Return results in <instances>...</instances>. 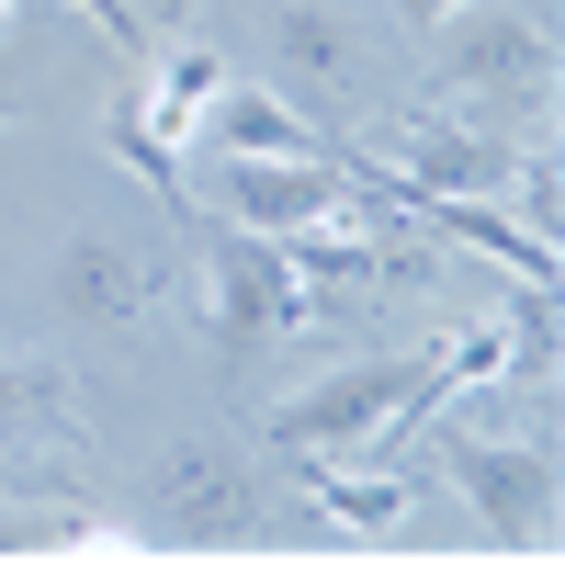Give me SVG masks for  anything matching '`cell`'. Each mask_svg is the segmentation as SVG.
I'll return each instance as SVG.
<instances>
[{
  "label": "cell",
  "instance_id": "10",
  "mask_svg": "<svg viewBox=\"0 0 565 565\" xmlns=\"http://www.w3.org/2000/svg\"><path fill=\"white\" fill-rule=\"evenodd\" d=\"M396 215L452 238V249H476V260H498L509 282H554V238L521 226V215H498V193H396Z\"/></svg>",
  "mask_w": 565,
  "mask_h": 565
},
{
  "label": "cell",
  "instance_id": "9",
  "mask_svg": "<svg viewBox=\"0 0 565 565\" xmlns=\"http://www.w3.org/2000/svg\"><path fill=\"white\" fill-rule=\"evenodd\" d=\"M193 159H340L328 148V125L306 103H282L271 79H226L204 125H193Z\"/></svg>",
  "mask_w": 565,
  "mask_h": 565
},
{
  "label": "cell",
  "instance_id": "15",
  "mask_svg": "<svg viewBox=\"0 0 565 565\" xmlns=\"http://www.w3.org/2000/svg\"><path fill=\"white\" fill-rule=\"evenodd\" d=\"M79 430V396L68 373H45L23 351H0V452H34V441H68Z\"/></svg>",
  "mask_w": 565,
  "mask_h": 565
},
{
  "label": "cell",
  "instance_id": "5",
  "mask_svg": "<svg viewBox=\"0 0 565 565\" xmlns=\"http://www.w3.org/2000/svg\"><path fill=\"white\" fill-rule=\"evenodd\" d=\"M148 532H159V543H193V554L249 543V532H260V476H249V463H226L215 441H181V452L159 463V487H148Z\"/></svg>",
  "mask_w": 565,
  "mask_h": 565
},
{
  "label": "cell",
  "instance_id": "8",
  "mask_svg": "<svg viewBox=\"0 0 565 565\" xmlns=\"http://www.w3.org/2000/svg\"><path fill=\"white\" fill-rule=\"evenodd\" d=\"M159 249L148 238H114V226H79V238L57 249V282H45V295H57V317L68 328H125V317H148L159 306Z\"/></svg>",
  "mask_w": 565,
  "mask_h": 565
},
{
  "label": "cell",
  "instance_id": "18",
  "mask_svg": "<svg viewBox=\"0 0 565 565\" xmlns=\"http://www.w3.org/2000/svg\"><path fill=\"white\" fill-rule=\"evenodd\" d=\"M396 12H407V23H441V12H463V0H396Z\"/></svg>",
  "mask_w": 565,
  "mask_h": 565
},
{
  "label": "cell",
  "instance_id": "6",
  "mask_svg": "<svg viewBox=\"0 0 565 565\" xmlns=\"http://www.w3.org/2000/svg\"><path fill=\"white\" fill-rule=\"evenodd\" d=\"M204 204H215L226 226H249V238H295V226L362 204V181H351L340 159H215Z\"/></svg>",
  "mask_w": 565,
  "mask_h": 565
},
{
  "label": "cell",
  "instance_id": "17",
  "mask_svg": "<svg viewBox=\"0 0 565 565\" xmlns=\"http://www.w3.org/2000/svg\"><path fill=\"white\" fill-rule=\"evenodd\" d=\"M68 12H90V23L125 45V57H148V12H136V0H68Z\"/></svg>",
  "mask_w": 565,
  "mask_h": 565
},
{
  "label": "cell",
  "instance_id": "19",
  "mask_svg": "<svg viewBox=\"0 0 565 565\" xmlns=\"http://www.w3.org/2000/svg\"><path fill=\"white\" fill-rule=\"evenodd\" d=\"M12 114H23V90H12V79H0V125H12Z\"/></svg>",
  "mask_w": 565,
  "mask_h": 565
},
{
  "label": "cell",
  "instance_id": "4",
  "mask_svg": "<svg viewBox=\"0 0 565 565\" xmlns=\"http://www.w3.org/2000/svg\"><path fill=\"white\" fill-rule=\"evenodd\" d=\"M509 136L498 125H463V114H396L385 125V159H340L373 204H396V193H498L509 181Z\"/></svg>",
  "mask_w": 565,
  "mask_h": 565
},
{
  "label": "cell",
  "instance_id": "20",
  "mask_svg": "<svg viewBox=\"0 0 565 565\" xmlns=\"http://www.w3.org/2000/svg\"><path fill=\"white\" fill-rule=\"evenodd\" d=\"M0 23H12V0H0Z\"/></svg>",
  "mask_w": 565,
  "mask_h": 565
},
{
  "label": "cell",
  "instance_id": "11",
  "mask_svg": "<svg viewBox=\"0 0 565 565\" xmlns=\"http://www.w3.org/2000/svg\"><path fill=\"white\" fill-rule=\"evenodd\" d=\"M215 90H226V57H215V45H170V57H136V79H125V114H136V136H148L159 159H181Z\"/></svg>",
  "mask_w": 565,
  "mask_h": 565
},
{
  "label": "cell",
  "instance_id": "14",
  "mask_svg": "<svg viewBox=\"0 0 565 565\" xmlns=\"http://www.w3.org/2000/svg\"><path fill=\"white\" fill-rule=\"evenodd\" d=\"M295 463H306L317 521H340V532H407V509H418L407 476H362V463H340V452H295Z\"/></svg>",
  "mask_w": 565,
  "mask_h": 565
},
{
  "label": "cell",
  "instance_id": "2",
  "mask_svg": "<svg viewBox=\"0 0 565 565\" xmlns=\"http://www.w3.org/2000/svg\"><path fill=\"white\" fill-rule=\"evenodd\" d=\"M306 317H317V295L295 282L282 238H249V226H226V238L204 249V340H215L226 362H260L271 340H295Z\"/></svg>",
  "mask_w": 565,
  "mask_h": 565
},
{
  "label": "cell",
  "instance_id": "13",
  "mask_svg": "<svg viewBox=\"0 0 565 565\" xmlns=\"http://www.w3.org/2000/svg\"><path fill=\"white\" fill-rule=\"evenodd\" d=\"M271 57L295 68L306 90H328V103H351V90H362V68H373V45H362V23L317 12V0H295V12H271Z\"/></svg>",
  "mask_w": 565,
  "mask_h": 565
},
{
  "label": "cell",
  "instance_id": "3",
  "mask_svg": "<svg viewBox=\"0 0 565 565\" xmlns=\"http://www.w3.org/2000/svg\"><path fill=\"white\" fill-rule=\"evenodd\" d=\"M430 430H441V476L463 487V509H476L498 543L543 554V543H554V452H543V441H487L463 407H441Z\"/></svg>",
  "mask_w": 565,
  "mask_h": 565
},
{
  "label": "cell",
  "instance_id": "7",
  "mask_svg": "<svg viewBox=\"0 0 565 565\" xmlns=\"http://www.w3.org/2000/svg\"><path fill=\"white\" fill-rule=\"evenodd\" d=\"M396 418H407V362H351V373H328V385L282 396L271 407V441L282 452H351L373 430H396Z\"/></svg>",
  "mask_w": 565,
  "mask_h": 565
},
{
  "label": "cell",
  "instance_id": "12",
  "mask_svg": "<svg viewBox=\"0 0 565 565\" xmlns=\"http://www.w3.org/2000/svg\"><path fill=\"white\" fill-rule=\"evenodd\" d=\"M498 373H509V328H452V340H430L407 362V418L396 430H430L441 407H463L476 385H498Z\"/></svg>",
  "mask_w": 565,
  "mask_h": 565
},
{
  "label": "cell",
  "instance_id": "21",
  "mask_svg": "<svg viewBox=\"0 0 565 565\" xmlns=\"http://www.w3.org/2000/svg\"><path fill=\"white\" fill-rule=\"evenodd\" d=\"M170 12H193V0H170Z\"/></svg>",
  "mask_w": 565,
  "mask_h": 565
},
{
  "label": "cell",
  "instance_id": "16",
  "mask_svg": "<svg viewBox=\"0 0 565 565\" xmlns=\"http://www.w3.org/2000/svg\"><path fill=\"white\" fill-rule=\"evenodd\" d=\"M509 373H554V282H521V295H509Z\"/></svg>",
  "mask_w": 565,
  "mask_h": 565
},
{
  "label": "cell",
  "instance_id": "1",
  "mask_svg": "<svg viewBox=\"0 0 565 565\" xmlns=\"http://www.w3.org/2000/svg\"><path fill=\"white\" fill-rule=\"evenodd\" d=\"M418 34H430V68L452 79V103H476V114H543L554 103V34H543V12L463 0V12L418 23Z\"/></svg>",
  "mask_w": 565,
  "mask_h": 565
}]
</instances>
